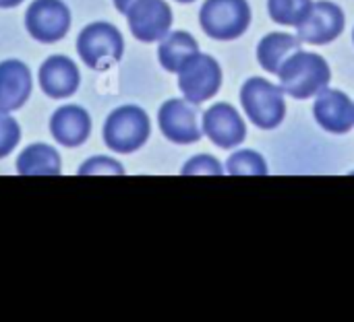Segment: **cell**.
Segmentation results:
<instances>
[{"label": "cell", "mask_w": 354, "mask_h": 322, "mask_svg": "<svg viewBox=\"0 0 354 322\" xmlns=\"http://www.w3.org/2000/svg\"><path fill=\"white\" fill-rule=\"evenodd\" d=\"M301 50V43L295 35L290 33H280L274 31L266 35L259 46H257V62L266 72L278 74L280 68L286 64V60Z\"/></svg>", "instance_id": "cell-16"}, {"label": "cell", "mask_w": 354, "mask_h": 322, "mask_svg": "<svg viewBox=\"0 0 354 322\" xmlns=\"http://www.w3.org/2000/svg\"><path fill=\"white\" fill-rule=\"evenodd\" d=\"M346 25L344 12L338 4L330 0L313 2L307 17L297 25L299 39L313 43V46H326L342 35Z\"/></svg>", "instance_id": "cell-9"}, {"label": "cell", "mask_w": 354, "mask_h": 322, "mask_svg": "<svg viewBox=\"0 0 354 322\" xmlns=\"http://www.w3.org/2000/svg\"><path fill=\"white\" fill-rule=\"evenodd\" d=\"M79 176H102V174H108V176H122L124 174V168L112 159V157H106V155H95V157H89L79 170H77Z\"/></svg>", "instance_id": "cell-21"}, {"label": "cell", "mask_w": 354, "mask_h": 322, "mask_svg": "<svg viewBox=\"0 0 354 322\" xmlns=\"http://www.w3.org/2000/svg\"><path fill=\"white\" fill-rule=\"evenodd\" d=\"M77 52L83 64H87L89 68L106 70L122 58L124 39L114 25L106 21H95L81 29L77 37Z\"/></svg>", "instance_id": "cell-4"}, {"label": "cell", "mask_w": 354, "mask_h": 322, "mask_svg": "<svg viewBox=\"0 0 354 322\" xmlns=\"http://www.w3.org/2000/svg\"><path fill=\"white\" fill-rule=\"evenodd\" d=\"M203 134L220 149H234L243 145L247 137V126L241 114L230 103H216L212 105L201 120Z\"/></svg>", "instance_id": "cell-11"}, {"label": "cell", "mask_w": 354, "mask_h": 322, "mask_svg": "<svg viewBox=\"0 0 354 322\" xmlns=\"http://www.w3.org/2000/svg\"><path fill=\"white\" fill-rule=\"evenodd\" d=\"M222 87V68L218 60L209 54H195L178 70V89L185 99L199 105L212 99Z\"/></svg>", "instance_id": "cell-6"}, {"label": "cell", "mask_w": 354, "mask_h": 322, "mask_svg": "<svg viewBox=\"0 0 354 322\" xmlns=\"http://www.w3.org/2000/svg\"><path fill=\"white\" fill-rule=\"evenodd\" d=\"M50 132L64 147H79L91 132V118L81 105H62L50 118Z\"/></svg>", "instance_id": "cell-15"}, {"label": "cell", "mask_w": 354, "mask_h": 322, "mask_svg": "<svg viewBox=\"0 0 354 322\" xmlns=\"http://www.w3.org/2000/svg\"><path fill=\"white\" fill-rule=\"evenodd\" d=\"M25 27L41 43L60 41L71 29V10L62 0H33L25 12Z\"/></svg>", "instance_id": "cell-7"}, {"label": "cell", "mask_w": 354, "mask_h": 322, "mask_svg": "<svg viewBox=\"0 0 354 322\" xmlns=\"http://www.w3.org/2000/svg\"><path fill=\"white\" fill-rule=\"evenodd\" d=\"M19 141H21L19 122L6 112H0V159L10 155L12 149L19 145Z\"/></svg>", "instance_id": "cell-22"}, {"label": "cell", "mask_w": 354, "mask_h": 322, "mask_svg": "<svg viewBox=\"0 0 354 322\" xmlns=\"http://www.w3.org/2000/svg\"><path fill=\"white\" fill-rule=\"evenodd\" d=\"M197 110L195 103L189 99H168L162 103L158 112V124L162 134L176 145H191L197 143L203 130L197 124Z\"/></svg>", "instance_id": "cell-10"}, {"label": "cell", "mask_w": 354, "mask_h": 322, "mask_svg": "<svg viewBox=\"0 0 354 322\" xmlns=\"http://www.w3.org/2000/svg\"><path fill=\"white\" fill-rule=\"evenodd\" d=\"M311 0H268V12L278 25L297 27L309 12Z\"/></svg>", "instance_id": "cell-19"}, {"label": "cell", "mask_w": 354, "mask_h": 322, "mask_svg": "<svg viewBox=\"0 0 354 322\" xmlns=\"http://www.w3.org/2000/svg\"><path fill=\"white\" fill-rule=\"evenodd\" d=\"M313 114L317 124L332 134H346L354 126L353 99L338 89H324L317 93Z\"/></svg>", "instance_id": "cell-12"}, {"label": "cell", "mask_w": 354, "mask_h": 322, "mask_svg": "<svg viewBox=\"0 0 354 322\" xmlns=\"http://www.w3.org/2000/svg\"><path fill=\"white\" fill-rule=\"evenodd\" d=\"M133 2H135V0H114V6H116V10H120V12L127 14V10L131 8Z\"/></svg>", "instance_id": "cell-24"}, {"label": "cell", "mask_w": 354, "mask_h": 322, "mask_svg": "<svg viewBox=\"0 0 354 322\" xmlns=\"http://www.w3.org/2000/svg\"><path fill=\"white\" fill-rule=\"evenodd\" d=\"M79 68L68 56H50L44 60L39 68V85L41 91L52 99L71 97L79 89Z\"/></svg>", "instance_id": "cell-13"}, {"label": "cell", "mask_w": 354, "mask_h": 322, "mask_svg": "<svg viewBox=\"0 0 354 322\" xmlns=\"http://www.w3.org/2000/svg\"><path fill=\"white\" fill-rule=\"evenodd\" d=\"M241 105L249 120L261 130H274L284 122L286 116V101L282 87L253 77L245 81L241 89Z\"/></svg>", "instance_id": "cell-2"}, {"label": "cell", "mask_w": 354, "mask_h": 322, "mask_svg": "<svg viewBox=\"0 0 354 322\" xmlns=\"http://www.w3.org/2000/svg\"><path fill=\"white\" fill-rule=\"evenodd\" d=\"M176 2H195V0H176Z\"/></svg>", "instance_id": "cell-26"}, {"label": "cell", "mask_w": 354, "mask_h": 322, "mask_svg": "<svg viewBox=\"0 0 354 322\" xmlns=\"http://www.w3.org/2000/svg\"><path fill=\"white\" fill-rule=\"evenodd\" d=\"M17 172L21 176H58L60 155L50 145L44 143L29 145L17 157Z\"/></svg>", "instance_id": "cell-18"}, {"label": "cell", "mask_w": 354, "mask_h": 322, "mask_svg": "<svg viewBox=\"0 0 354 322\" xmlns=\"http://www.w3.org/2000/svg\"><path fill=\"white\" fill-rule=\"evenodd\" d=\"M226 172L232 176H266L268 163L261 153L253 149H241L228 157Z\"/></svg>", "instance_id": "cell-20"}, {"label": "cell", "mask_w": 354, "mask_h": 322, "mask_svg": "<svg viewBox=\"0 0 354 322\" xmlns=\"http://www.w3.org/2000/svg\"><path fill=\"white\" fill-rule=\"evenodd\" d=\"M151 132L149 116L139 105L116 108L104 124V143L116 153H133L141 149Z\"/></svg>", "instance_id": "cell-3"}, {"label": "cell", "mask_w": 354, "mask_h": 322, "mask_svg": "<svg viewBox=\"0 0 354 322\" xmlns=\"http://www.w3.org/2000/svg\"><path fill=\"white\" fill-rule=\"evenodd\" d=\"M183 174L185 176H189V174L191 176H222L224 168L214 155H195L185 163Z\"/></svg>", "instance_id": "cell-23"}, {"label": "cell", "mask_w": 354, "mask_h": 322, "mask_svg": "<svg viewBox=\"0 0 354 322\" xmlns=\"http://www.w3.org/2000/svg\"><path fill=\"white\" fill-rule=\"evenodd\" d=\"M280 87L288 97L295 99H309L322 93L332 79V70L324 56L315 52H303L299 50L292 54L286 64L278 72Z\"/></svg>", "instance_id": "cell-1"}, {"label": "cell", "mask_w": 354, "mask_h": 322, "mask_svg": "<svg viewBox=\"0 0 354 322\" xmlns=\"http://www.w3.org/2000/svg\"><path fill=\"white\" fill-rule=\"evenodd\" d=\"M172 8L166 0H135L127 10L131 33L145 43L160 41L170 33Z\"/></svg>", "instance_id": "cell-8"}, {"label": "cell", "mask_w": 354, "mask_h": 322, "mask_svg": "<svg viewBox=\"0 0 354 322\" xmlns=\"http://www.w3.org/2000/svg\"><path fill=\"white\" fill-rule=\"evenodd\" d=\"M195 54H199V43L189 31H172L168 33L160 48H158V58L160 64L168 72H178Z\"/></svg>", "instance_id": "cell-17"}, {"label": "cell", "mask_w": 354, "mask_h": 322, "mask_svg": "<svg viewBox=\"0 0 354 322\" xmlns=\"http://www.w3.org/2000/svg\"><path fill=\"white\" fill-rule=\"evenodd\" d=\"M201 29L220 41L241 37L251 25V6L247 0H205L199 10Z\"/></svg>", "instance_id": "cell-5"}, {"label": "cell", "mask_w": 354, "mask_h": 322, "mask_svg": "<svg viewBox=\"0 0 354 322\" xmlns=\"http://www.w3.org/2000/svg\"><path fill=\"white\" fill-rule=\"evenodd\" d=\"M23 0H0V8H12V6H19Z\"/></svg>", "instance_id": "cell-25"}, {"label": "cell", "mask_w": 354, "mask_h": 322, "mask_svg": "<svg viewBox=\"0 0 354 322\" xmlns=\"http://www.w3.org/2000/svg\"><path fill=\"white\" fill-rule=\"evenodd\" d=\"M353 41H354V31H353Z\"/></svg>", "instance_id": "cell-27"}, {"label": "cell", "mask_w": 354, "mask_h": 322, "mask_svg": "<svg viewBox=\"0 0 354 322\" xmlns=\"http://www.w3.org/2000/svg\"><path fill=\"white\" fill-rule=\"evenodd\" d=\"M31 70L21 60L0 62V112L19 110L31 95Z\"/></svg>", "instance_id": "cell-14"}]
</instances>
